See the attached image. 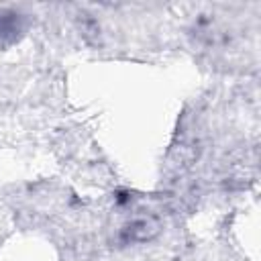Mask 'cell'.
Listing matches in <instances>:
<instances>
[{
  "label": "cell",
  "mask_w": 261,
  "mask_h": 261,
  "mask_svg": "<svg viewBox=\"0 0 261 261\" xmlns=\"http://www.w3.org/2000/svg\"><path fill=\"white\" fill-rule=\"evenodd\" d=\"M155 232H157V224H155L153 220H147V218L135 220V222L126 228V234H128L130 241H147V239H151Z\"/></svg>",
  "instance_id": "obj_1"
}]
</instances>
